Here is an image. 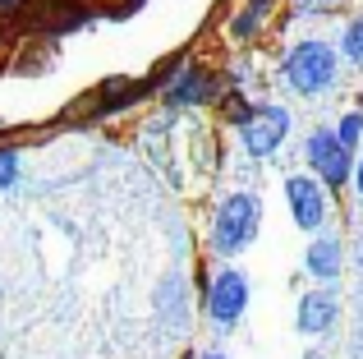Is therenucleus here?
<instances>
[{
  "mask_svg": "<svg viewBox=\"0 0 363 359\" xmlns=\"http://www.w3.org/2000/svg\"><path fill=\"white\" fill-rule=\"evenodd\" d=\"M281 79L294 97H327L340 83V51L322 37H299L290 51L281 55Z\"/></svg>",
  "mask_w": 363,
  "mask_h": 359,
  "instance_id": "f257e3e1",
  "label": "nucleus"
},
{
  "mask_svg": "<svg viewBox=\"0 0 363 359\" xmlns=\"http://www.w3.org/2000/svg\"><path fill=\"white\" fill-rule=\"evenodd\" d=\"M262 231V198L253 189H235L216 203L212 212V226H207V249L216 258H240L248 244L257 240Z\"/></svg>",
  "mask_w": 363,
  "mask_h": 359,
  "instance_id": "f03ea898",
  "label": "nucleus"
},
{
  "mask_svg": "<svg viewBox=\"0 0 363 359\" xmlns=\"http://www.w3.org/2000/svg\"><path fill=\"white\" fill-rule=\"evenodd\" d=\"M303 166L327 194H340V189H350V175H354V153H345L340 138L327 125H318L303 138Z\"/></svg>",
  "mask_w": 363,
  "mask_h": 359,
  "instance_id": "7ed1b4c3",
  "label": "nucleus"
},
{
  "mask_svg": "<svg viewBox=\"0 0 363 359\" xmlns=\"http://www.w3.org/2000/svg\"><path fill=\"white\" fill-rule=\"evenodd\" d=\"M248 295H253L248 277L225 263V267H216L212 277H203V318L216 323V327H235L248 314Z\"/></svg>",
  "mask_w": 363,
  "mask_h": 359,
  "instance_id": "20e7f679",
  "label": "nucleus"
},
{
  "mask_svg": "<svg viewBox=\"0 0 363 359\" xmlns=\"http://www.w3.org/2000/svg\"><path fill=\"white\" fill-rule=\"evenodd\" d=\"M290 129H294V111H290V106H276V101L253 106V116L240 125V148H244V157H253V162L276 157V153H281V143L290 138Z\"/></svg>",
  "mask_w": 363,
  "mask_h": 359,
  "instance_id": "39448f33",
  "label": "nucleus"
},
{
  "mask_svg": "<svg viewBox=\"0 0 363 359\" xmlns=\"http://www.w3.org/2000/svg\"><path fill=\"white\" fill-rule=\"evenodd\" d=\"M285 207H290V221L299 226L308 240L331 226V194L308 171L303 175H285Z\"/></svg>",
  "mask_w": 363,
  "mask_h": 359,
  "instance_id": "423d86ee",
  "label": "nucleus"
},
{
  "mask_svg": "<svg viewBox=\"0 0 363 359\" xmlns=\"http://www.w3.org/2000/svg\"><path fill=\"white\" fill-rule=\"evenodd\" d=\"M340 323V290L336 286H313L299 295V309H294V327H299V336H308V341H322V336H331Z\"/></svg>",
  "mask_w": 363,
  "mask_h": 359,
  "instance_id": "0eeeda50",
  "label": "nucleus"
},
{
  "mask_svg": "<svg viewBox=\"0 0 363 359\" xmlns=\"http://www.w3.org/2000/svg\"><path fill=\"white\" fill-rule=\"evenodd\" d=\"M303 272L313 277V286H336L345 277V244H340V235H331V231L313 235L308 253H303Z\"/></svg>",
  "mask_w": 363,
  "mask_h": 359,
  "instance_id": "6e6552de",
  "label": "nucleus"
},
{
  "mask_svg": "<svg viewBox=\"0 0 363 359\" xmlns=\"http://www.w3.org/2000/svg\"><path fill=\"white\" fill-rule=\"evenodd\" d=\"M221 97V83H216L212 70L203 65H189V70H175V83H166V106H207V101Z\"/></svg>",
  "mask_w": 363,
  "mask_h": 359,
  "instance_id": "1a4fd4ad",
  "label": "nucleus"
},
{
  "mask_svg": "<svg viewBox=\"0 0 363 359\" xmlns=\"http://www.w3.org/2000/svg\"><path fill=\"white\" fill-rule=\"evenodd\" d=\"M336 51H340V60H350V65H359V70H363V14H354V18L345 23Z\"/></svg>",
  "mask_w": 363,
  "mask_h": 359,
  "instance_id": "9d476101",
  "label": "nucleus"
},
{
  "mask_svg": "<svg viewBox=\"0 0 363 359\" xmlns=\"http://www.w3.org/2000/svg\"><path fill=\"white\" fill-rule=\"evenodd\" d=\"M331 134L340 138V148H345V153H354V148L363 143V111H359V106L345 111V116L336 120V129H331Z\"/></svg>",
  "mask_w": 363,
  "mask_h": 359,
  "instance_id": "9b49d317",
  "label": "nucleus"
},
{
  "mask_svg": "<svg viewBox=\"0 0 363 359\" xmlns=\"http://www.w3.org/2000/svg\"><path fill=\"white\" fill-rule=\"evenodd\" d=\"M18 175H23V157H18V148H0V194L18 184Z\"/></svg>",
  "mask_w": 363,
  "mask_h": 359,
  "instance_id": "f8f14e48",
  "label": "nucleus"
},
{
  "mask_svg": "<svg viewBox=\"0 0 363 359\" xmlns=\"http://www.w3.org/2000/svg\"><path fill=\"white\" fill-rule=\"evenodd\" d=\"M221 111H225V120H230V125H235V129H240V125H244V120H248V116H253V106H248V101H244V97H235V92H230V97H221Z\"/></svg>",
  "mask_w": 363,
  "mask_h": 359,
  "instance_id": "ddd939ff",
  "label": "nucleus"
},
{
  "mask_svg": "<svg viewBox=\"0 0 363 359\" xmlns=\"http://www.w3.org/2000/svg\"><path fill=\"white\" fill-rule=\"evenodd\" d=\"M294 14H327V9H336L340 0H290Z\"/></svg>",
  "mask_w": 363,
  "mask_h": 359,
  "instance_id": "4468645a",
  "label": "nucleus"
},
{
  "mask_svg": "<svg viewBox=\"0 0 363 359\" xmlns=\"http://www.w3.org/2000/svg\"><path fill=\"white\" fill-rule=\"evenodd\" d=\"M350 189H354V194H359V203H363V157L354 162V175H350Z\"/></svg>",
  "mask_w": 363,
  "mask_h": 359,
  "instance_id": "2eb2a0df",
  "label": "nucleus"
},
{
  "mask_svg": "<svg viewBox=\"0 0 363 359\" xmlns=\"http://www.w3.org/2000/svg\"><path fill=\"white\" fill-rule=\"evenodd\" d=\"M18 5H23V0H0V14H14Z\"/></svg>",
  "mask_w": 363,
  "mask_h": 359,
  "instance_id": "dca6fc26",
  "label": "nucleus"
},
{
  "mask_svg": "<svg viewBox=\"0 0 363 359\" xmlns=\"http://www.w3.org/2000/svg\"><path fill=\"white\" fill-rule=\"evenodd\" d=\"M194 359H230V355H221V350H203V355H194Z\"/></svg>",
  "mask_w": 363,
  "mask_h": 359,
  "instance_id": "f3484780",
  "label": "nucleus"
},
{
  "mask_svg": "<svg viewBox=\"0 0 363 359\" xmlns=\"http://www.w3.org/2000/svg\"><path fill=\"white\" fill-rule=\"evenodd\" d=\"M359 267H363V244H359Z\"/></svg>",
  "mask_w": 363,
  "mask_h": 359,
  "instance_id": "a211bd4d",
  "label": "nucleus"
}]
</instances>
